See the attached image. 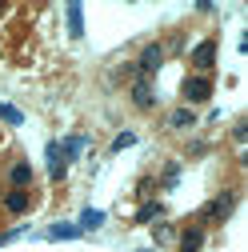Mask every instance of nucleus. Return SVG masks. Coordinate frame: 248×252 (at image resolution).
Here are the masks:
<instances>
[{"label": "nucleus", "mask_w": 248, "mask_h": 252, "mask_svg": "<svg viewBox=\"0 0 248 252\" xmlns=\"http://www.w3.org/2000/svg\"><path fill=\"white\" fill-rule=\"evenodd\" d=\"M232 208H236V192H220L212 204H204V212H200V216L220 224V220H228V216H232Z\"/></svg>", "instance_id": "f257e3e1"}, {"label": "nucleus", "mask_w": 248, "mask_h": 252, "mask_svg": "<svg viewBox=\"0 0 248 252\" xmlns=\"http://www.w3.org/2000/svg\"><path fill=\"white\" fill-rule=\"evenodd\" d=\"M160 64H164V48H160V44H148V48L140 52V60H136V72H140V76L148 80V76L156 72Z\"/></svg>", "instance_id": "f03ea898"}, {"label": "nucleus", "mask_w": 248, "mask_h": 252, "mask_svg": "<svg viewBox=\"0 0 248 252\" xmlns=\"http://www.w3.org/2000/svg\"><path fill=\"white\" fill-rule=\"evenodd\" d=\"M208 96H212V80L208 76H188V80H184V100H188V104H200Z\"/></svg>", "instance_id": "7ed1b4c3"}, {"label": "nucleus", "mask_w": 248, "mask_h": 252, "mask_svg": "<svg viewBox=\"0 0 248 252\" xmlns=\"http://www.w3.org/2000/svg\"><path fill=\"white\" fill-rule=\"evenodd\" d=\"M212 64H216V40H200V44L192 48V68L204 76Z\"/></svg>", "instance_id": "20e7f679"}, {"label": "nucleus", "mask_w": 248, "mask_h": 252, "mask_svg": "<svg viewBox=\"0 0 248 252\" xmlns=\"http://www.w3.org/2000/svg\"><path fill=\"white\" fill-rule=\"evenodd\" d=\"M132 104L136 108H152V104H156V92H152V80H144V76H136V84H132Z\"/></svg>", "instance_id": "39448f33"}, {"label": "nucleus", "mask_w": 248, "mask_h": 252, "mask_svg": "<svg viewBox=\"0 0 248 252\" xmlns=\"http://www.w3.org/2000/svg\"><path fill=\"white\" fill-rule=\"evenodd\" d=\"M204 248V224H188L180 232V252H200Z\"/></svg>", "instance_id": "423d86ee"}, {"label": "nucleus", "mask_w": 248, "mask_h": 252, "mask_svg": "<svg viewBox=\"0 0 248 252\" xmlns=\"http://www.w3.org/2000/svg\"><path fill=\"white\" fill-rule=\"evenodd\" d=\"M48 172H52V180H64V172H68V160H64V148H60L56 140L48 144Z\"/></svg>", "instance_id": "0eeeda50"}, {"label": "nucleus", "mask_w": 248, "mask_h": 252, "mask_svg": "<svg viewBox=\"0 0 248 252\" xmlns=\"http://www.w3.org/2000/svg\"><path fill=\"white\" fill-rule=\"evenodd\" d=\"M8 184H12V188H20V192H24V188L32 184V168H28L24 160H16V164H8Z\"/></svg>", "instance_id": "6e6552de"}, {"label": "nucleus", "mask_w": 248, "mask_h": 252, "mask_svg": "<svg viewBox=\"0 0 248 252\" xmlns=\"http://www.w3.org/2000/svg\"><path fill=\"white\" fill-rule=\"evenodd\" d=\"M192 124H196L192 108H172V112H168V128H172V132H188Z\"/></svg>", "instance_id": "1a4fd4ad"}, {"label": "nucleus", "mask_w": 248, "mask_h": 252, "mask_svg": "<svg viewBox=\"0 0 248 252\" xmlns=\"http://www.w3.org/2000/svg\"><path fill=\"white\" fill-rule=\"evenodd\" d=\"M4 212H8V216H24V212H28V192H20V188L4 192Z\"/></svg>", "instance_id": "9d476101"}, {"label": "nucleus", "mask_w": 248, "mask_h": 252, "mask_svg": "<svg viewBox=\"0 0 248 252\" xmlns=\"http://www.w3.org/2000/svg\"><path fill=\"white\" fill-rule=\"evenodd\" d=\"M60 148H64V160H80L84 156V148H88V136H68V140H60Z\"/></svg>", "instance_id": "9b49d317"}, {"label": "nucleus", "mask_w": 248, "mask_h": 252, "mask_svg": "<svg viewBox=\"0 0 248 252\" xmlns=\"http://www.w3.org/2000/svg\"><path fill=\"white\" fill-rule=\"evenodd\" d=\"M68 32H72V36L84 32V8H80V4H68Z\"/></svg>", "instance_id": "f8f14e48"}, {"label": "nucleus", "mask_w": 248, "mask_h": 252, "mask_svg": "<svg viewBox=\"0 0 248 252\" xmlns=\"http://www.w3.org/2000/svg\"><path fill=\"white\" fill-rule=\"evenodd\" d=\"M44 236H48V240H72V236H80V228H76V224H52Z\"/></svg>", "instance_id": "ddd939ff"}, {"label": "nucleus", "mask_w": 248, "mask_h": 252, "mask_svg": "<svg viewBox=\"0 0 248 252\" xmlns=\"http://www.w3.org/2000/svg\"><path fill=\"white\" fill-rule=\"evenodd\" d=\"M100 224H104V212H96V208H84V212H80V224H76V228L84 232V228H100Z\"/></svg>", "instance_id": "4468645a"}, {"label": "nucleus", "mask_w": 248, "mask_h": 252, "mask_svg": "<svg viewBox=\"0 0 248 252\" xmlns=\"http://www.w3.org/2000/svg\"><path fill=\"white\" fill-rule=\"evenodd\" d=\"M160 216H164V208H160V204H144V208L136 212L140 224H152V220H160Z\"/></svg>", "instance_id": "2eb2a0df"}, {"label": "nucleus", "mask_w": 248, "mask_h": 252, "mask_svg": "<svg viewBox=\"0 0 248 252\" xmlns=\"http://www.w3.org/2000/svg\"><path fill=\"white\" fill-rule=\"evenodd\" d=\"M0 120H4V124H24V112L16 104H0Z\"/></svg>", "instance_id": "dca6fc26"}, {"label": "nucleus", "mask_w": 248, "mask_h": 252, "mask_svg": "<svg viewBox=\"0 0 248 252\" xmlns=\"http://www.w3.org/2000/svg\"><path fill=\"white\" fill-rule=\"evenodd\" d=\"M176 180H180V164H168V168H164V180H160V184H164V188H176Z\"/></svg>", "instance_id": "f3484780"}, {"label": "nucleus", "mask_w": 248, "mask_h": 252, "mask_svg": "<svg viewBox=\"0 0 248 252\" xmlns=\"http://www.w3.org/2000/svg\"><path fill=\"white\" fill-rule=\"evenodd\" d=\"M132 144H136V136H132V132H120V136L112 140V152H120V148H132Z\"/></svg>", "instance_id": "a211bd4d"}, {"label": "nucleus", "mask_w": 248, "mask_h": 252, "mask_svg": "<svg viewBox=\"0 0 248 252\" xmlns=\"http://www.w3.org/2000/svg\"><path fill=\"white\" fill-rule=\"evenodd\" d=\"M12 236H16V232H8V236H0V244H4V240H12Z\"/></svg>", "instance_id": "6ab92c4d"}, {"label": "nucleus", "mask_w": 248, "mask_h": 252, "mask_svg": "<svg viewBox=\"0 0 248 252\" xmlns=\"http://www.w3.org/2000/svg\"><path fill=\"white\" fill-rule=\"evenodd\" d=\"M136 252H148V248H136Z\"/></svg>", "instance_id": "aec40b11"}, {"label": "nucleus", "mask_w": 248, "mask_h": 252, "mask_svg": "<svg viewBox=\"0 0 248 252\" xmlns=\"http://www.w3.org/2000/svg\"><path fill=\"white\" fill-rule=\"evenodd\" d=\"M0 12H4V4H0Z\"/></svg>", "instance_id": "412c9836"}]
</instances>
